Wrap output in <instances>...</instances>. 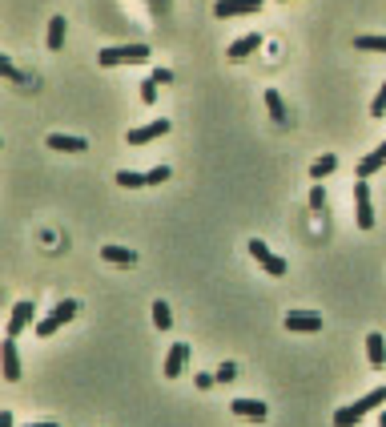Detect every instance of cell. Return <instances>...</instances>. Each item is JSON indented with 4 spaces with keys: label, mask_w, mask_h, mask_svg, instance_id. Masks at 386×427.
<instances>
[{
    "label": "cell",
    "mask_w": 386,
    "mask_h": 427,
    "mask_svg": "<svg viewBox=\"0 0 386 427\" xmlns=\"http://www.w3.org/2000/svg\"><path fill=\"white\" fill-rule=\"evenodd\" d=\"M382 403H386V383H382V387H374V391H366V395L354 399L350 407H338V411H334V427H358L362 415H370L374 407H382Z\"/></svg>",
    "instance_id": "cell-1"
},
{
    "label": "cell",
    "mask_w": 386,
    "mask_h": 427,
    "mask_svg": "<svg viewBox=\"0 0 386 427\" xmlns=\"http://www.w3.org/2000/svg\"><path fill=\"white\" fill-rule=\"evenodd\" d=\"M149 45H113V49H101L97 61L101 69H113V65H145L149 61Z\"/></svg>",
    "instance_id": "cell-2"
},
{
    "label": "cell",
    "mask_w": 386,
    "mask_h": 427,
    "mask_svg": "<svg viewBox=\"0 0 386 427\" xmlns=\"http://www.w3.org/2000/svg\"><path fill=\"white\" fill-rule=\"evenodd\" d=\"M76 311H81V302H76V299H61L57 306H52L49 318H40V323H37V335H40V339H52V335H57L64 323H73Z\"/></svg>",
    "instance_id": "cell-3"
},
{
    "label": "cell",
    "mask_w": 386,
    "mask_h": 427,
    "mask_svg": "<svg viewBox=\"0 0 386 427\" xmlns=\"http://www.w3.org/2000/svg\"><path fill=\"white\" fill-rule=\"evenodd\" d=\"M33 323H37V306H33L28 299H21V302L13 306V311H8V323H4V335H8V339H16V335H21V331H28Z\"/></svg>",
    "instance_id": "cell-4"
},
{
    "label": "cell",
    "mask_w": 386,
    "mask_h": 427,
    "mask_svg": "<svg viewBox=\"0 0 386 427\" xmlns=\"http://www.w3.org/2000/svg\"><path fill=\"white\" fill-rule=\"evenodd\" d=\"M249 254H254V262L262 266L266 274H274V278L286 274V258H278V254L270 250V246H266L262 238H249Z\"/></svg>",
    "instance_id": "cell-5"
},
{
    "label": "cell",
    "mask_w": 386,
    "mask_h": 427,
    "mask_svg": "<svg viewBox=\"0 0 386 427\" xmlns=\"http://www.w3.org/2000/svg\"><path fill=\"white\" fill-rule=\"evenodd\" d=\"M169 133V121L165 117H157V121H149V126H137V129H129V145L133 150H141V145H149V141H157V138H165Z\"/></svg>",
    "instance_id": "cell-6"
},
{
    "label": "cell",
    "mask_w": 386,
    "mask_h": 427,
    "mask_svg": "<svg viewBox=\"0 0 386 427\" xmlns=\"http://www.w3.org/2000/svg\"><path fill=\"white\" fill-rule=\"evenodd\" d=\"M354 222H358L362 230L374 226V201H370V186H366V182L354 186Z\"/></svg>",
    "instance_id": "cell-7"
},
{
    "label": "cell",
    "mask_w": 386,
    "mask_h": 427,
    "mask_svg": "<svg viewBox=\"0 0 386 427\" xmlns=\"http://www.w3.org/2000/svg\"><path fill=\"white\" fill-rule=\"evenodd\" d=\"M262 0H217V21H234V16H246V13H258Z\"/></svg>",
    "instance_id": "cell-8"
},
{
    "label": "cell",
    "mask_w": 386,
    "mask_h": 427,
    "mask_svg": "<svg viewBox=\"0 0 386 427\" xmlns=\"http://www.w3.org/2000/svg\"><path fill=\"white\" fill-rule=\"evenodd\" d=\"M386 165V141L382 145H374L366 157H358V165H354V174H358V182H366V177H374L378 170Z\"/></svg>",
    "instance_id": "cell-9"
},
{
    "label": "cell",
    "mask_w": 386,
    "mask_h": 427,
    "mask_svg": "<svg viewBox=\"0 0 386 427\" xmlns=\"http://www.w3.org/2000/svg\"><path fill=\"white\" fill-rule=\"evenodd\" d=\"M0 363H4V379L16 383L21 379V351H16V339L4 335V347H0Z\"/></svg>",
    "instance_id": "cell-10"
},
{
    "label": "cell",
    "mask_w": 386,
    "mask_h": 427,
    "mask_svg": "<svg viewBox=\"0 0 386 427\" xmlns=\"http://www.w3.org/2000/svg\"><path fill=\"white\" fill-rule=\"evenodd\" d=\"M189 363V343H174L169 355H165V379H177Z\"/></svg>",
    "instance_id": "cell-11"
},
{
    "label": "cell",
    "mask_w": 386,
    "mask_h": 427,
    "mask_svg": "<svg viewBox=\"0 0 386 427\" xmlns=\"http://www.w3.org/2000/svg\"><path fill=\"white\" fill-rule=\"evenodd\" d=\"M229 411L242 415V419H254V423H262L266 415H270V407H266L262 399H234V403H229Z\"/></svg>",
    "instance_id": "cell-12"
},
{
    "label": "cell",
    "mask_w": 386,
    "mask_h": 427,
    "mask_svg": "<svg viewBox=\"0 0 386 427\" xmlns=\"http://www.w3.org/2000/svg\"><path fill=\"white\" fill-rule=\"evenodd\" d=\"M258 49H262V37H258V33H246V37H237L234 45L225 49V57H229V61H242V57H249V52H258Z\"/></svg>",
    "instance_id": "cell-13"
},
{
    "label": "cell",
    "mask_w": 386,
    "mask_h": 427,
    "mask_svg": "<svg viewBox=\"0 0 386 427\" xmlns=\"http://www.w3.org/2000/svg\"><path fill=\"white\" fill-rule=\"evenodd\" d=\"M49 150H61V153H85L89 141L85 138H73V133H49Z\"/></svg>",
    "instance_id": "cell-14"
},
{
    "label": "cell",
    "mask_w": 386,
    "mask_h": 427,
    "mask_svg": "<svg viewBox=\"0 0 386 427\" xmlns=\"http://www.w3.org/2000/svg\"><path fill=\"white\" fill-rule=\"evenodd\" d=\"M286 331L310 335V331H322V318H318V314H286Z\"/></svg>",
    "instance_id": "cell-15"
},
{
    "label": "cell",
    "mask_w": 386,
    "mask_h": 427,
    "mask_svg": "<svg viewBox=\"0 0 386 427\" xmlns=\"http://www.w3.org/2000/svg\"><path fill=\"white\" fill-rule=\"evenodd\" d=\"M366 355H370V367H374V371H382V367H386V339L378 335V331H370V335H366Z\"/></svg>",
    "instance_id": "cell-16"
},
{
    "label": "cell",
    "mask_w": 386,
    "mask_h": 427,
    "mask_svg": "<svg viewBox=\"0 0 386 427\" xmlns=\"http://www.w3.org/2000/svg\"><path fill=\"white\" fill-rule=\"evenodd\" d=\"M101 258L113 262V266H133V262H137V254L125 250V246H101Z\"/></svg>",
    "instance_id": "cell-17"
},
{
    "label": "cell",
    "mask_w": 386,
    "mask_h": 427,
    "mask_svg": "<svg viewBox=\"0 0 386 427\" xmlns=\"http://www.w3.org/2000/svg\"><path fill=\"white\" fill-rule=\"evenodd\" d=\"M266 109H270V117H274L278 126H286L290 117H286V101H282V93H278V89H270V93H266Z\"/></svg>",
    "instance_id": "cell-18"
},
{
    "label": "cell",
    "mask_w": 386,
    "mask_h": 427,
    "mask_svg": "<svg viewBox=\"0 0 386 427\" xmlns=\"http://www.w3.org/2000/svg\"><path fill=\"white\" fill-rule=\"evenodd\" d=\"M334 170H338V157H334V153H326V157H318V162L310 165V177H314V182H322V177H330Z\"/></svg>",
    "instance_id": "cell-19"
},
{
    "label": "cell",
    "mask_w": 386,
    "mask_h": 427,
    "mask_svg": "<svg viewBox=\"0 0 386 427\" xmlns=\"http://www.w3.org/2000/svg\"><path fill=\"white\" fill-rule=\"evenodd\" d=\"M149 311H153V327H157V331H169V327H174V314H169V302H161V299H157V302L149 306Z\"/></svg>",
    "instance_id": "cell-20"
},
{
    "label": "cell",
    "mask_w": 386,
    "mask_h": 427,
    "mask_svg": "<svg viewBox=\"0 0 386 427\" xmlns=\"http://www.w3.org/2000/svg\"><path fill=\"white\" fill-rule=\"evenodd\" d=\"M64 28H69V25H64V16H52V21H49V49H52V52H61Z\"/></svg>",
    "instance_id": "cell-21"
},
{
    "label": "cell",
    "mask_w": 386,
    "mask_h": 427,
    "mask_svg": "<svg viewBox=\"0 0 386 427\" xmlns=\"http://www.w3.org/2000/svg\"><path fill=\"white\" fill-rule=\"evenodd\" d=\"M117 186L121 189H141V186H149V177L137 174V170H121V174H117Z\"/></svg>",
    "instance_id": "cell-22"
},
{
    "label": "cell",
    "mask_w": 386,
    "mask_h": 427,
    "mask_svg": "<svg viewBox=\"0 0 386 427\" xmlns=\"http://www.w3.org/2000/svg\"><path fill=\"white\" fill-rule=\"evenodd\" d=\"M0 77H4V81H13V85H28V77L21 73V69H16V65L8 61L4 52H0Z\"/></svg>",
    "instance_id": "cell-23"
},
{
    "label": "cell",
    "mask_w": 386,
    "mask_h": 427,
    "mask_svg": "<svg viewBox=\"0 0 386 427\" xmlns=\"http://www.w3.org/2000/svg\"><path fill=\"white\" fill-rule=\"evenodd\" d=\"M354 49H362V52H386V37H354Z\"/></svg>",
    "instance_id": "cell-24"
},
{
    "label": "cell",
    "mask_w": 386,
    "mask_h": 427,
    "mask_svg": "<svg viewBox=\"0 0 386 427\" xmlns=\"http://www.w3.org/2000/svg\"><path fill=\"white\" fill-rule=\"evenodd\" d=\"M370 117H386V81H382V89H378V97L370 101Z\"/></svg>",
    "instance_id": "cell-25"
},
{
    "label": "cell",
    "mask_w": 386,
    "mask_h": 427,
    "mask_svg": "<svg viewBox=\"0 0 386 427\" xmlns=\"http://www.w3.org/2000/svg\"><path fill=\"white\" fill-rule=\"evenodd\" d=\"M145 177H149V186H161V182H169V165H153Z\"/></svg>",
    "instance_id": "cell-26"
},
{
    "label": "cell",
    "mask_w": 386,
    "mask_h": 427,
    "mask_svg": "<svg viewBox=\"0 0 386 427\" xmlns=\"http://www.w3.org/2000/svg\"><path fill=\"white\" fill-rule=\"evenodd\" d=\"M141 101H145V105H153V101H157V81H141Z\"/></svg>",
    "instance_id": "cell-27"
},
{
    "label": "cell",
    "mask_w": 386,
    "mask_h": 427,
    "mask_svg": "<svg viewBox=\"0 0 386 427\" xmlns=\"http://www.w3.org/2000/svg\"><path fill=\"white\" fill-rule=\"evenodd\" d=\"M213 375H217V383H234V379H237V367H234V363H222Z\"/></svg>",
    "instance_id": "cell-28"
},
{
    "label": "cell",
    "mask_w": 386,
    "mask_h": 427,
    "mask_svg": "<svg viewBox=\"0 0 386 427\" xmlns=\"http://www.w3.org/2000/svg\"><path fill=\"white\" fill-rule=\"evenodd\" d=\"M310 206H314V210H322V206H326V189H322V186L310 189Z\"/></svg>",
    "instance_id": "cell-29"
},
{
    "label": "cell",
    "mask_w": 386,
    "mask_h": 427,
    "mask_svg": "<svg viewBox=\"0 0 386 427\" xmlns=\"http://www.w3.org/2000/svg\"><path fill=\"white\" fill-rule=\"evenodd\" d=\"M193 383H198V391H210L213 383H217V375H198V379H193Z\"/></svg>",
    "instance_id": "cell-30"
},
{
    "label": "cell",
    "mask_w": 386,
    "mask_h": 427,
    "mask_svg": "<svg viewBox=\"0 0 386 427\" xmlns=\"http://www.w3.org/2000/svg\"><path fill=\"white\" fill-rule=\"evenodd\" d=\"M153 81H157V85H169V81H174V73H169V69H153Z\"/></svg>",
    "instance_id": "cell-31"
},
{
    "label": "cell",
    "mask_w": 386,
    "mask_h": 427,
    "mask_svg": "<svg viewBox=\"0 0 386 427\" xmlns=\"http://www.w3.org/2000/svg\"><path fill=\"white\" fill-rule=\"evenodd\" d=\"M0 427H16V419H13V411H8V407L0 411Z\"/></svg>",
    "instance_id": "cell-32"
},
{
    "label": "cell",
    "mask_w": 386,
    "mask_h": 427,
    "mask_svg": "<svg viewBox=\"0 0 386 427\" xmlns=\"http://www.w3.org/2000/svg\"><path fill=\"white\" fill-rule=\"evenodd\" d=\"M25 427H61V423H52V419H45V423H25Z\"/></svg>",
    "instance_id": "cell-33"
},
{
    "label": "cell",
    "mask_w": 386,
    "mask_h": 427,
    "mask_svg": "<svg viewBox=\"0 0 386 427\" xmlns=\"http://www.w3.org/2000/svg\"><path fill=\"white\" fill-rule=\"evenodd\" d=\"M149 4H153V9H165V4H169V0H149Z\"/></svg>",
    "instance_id": "cell-34"
},
{
    "label": "cell",
    "mask_w": 386,
    "mask_h": 427,
    "mask_svg": "<svg viewBox=\"0 0 386 427\" xmlns=\"http://www.w3.org/2000/svg\"><path fill=\"white\" fill-rule=\"evenodd\" d=\"M378 423H382V427H386V411H382V415H378Z\"/></svg>",
    "instance_id": "cell-35"
},
{
    "label": "cell",
    "mask_w": 386,
    "mask_h": 427,
    "mask_svg": "<svg viewBox=\"0 0 386 427\" xmlns=\"http://www.w3.org/2000/svg\"><path fill=\"white\" fill-rule=\"evenodd\" d=\"M278 4H286V0H278Z\"/></svg>",
    "instance_id": "cell-36"
}]
</instances>
